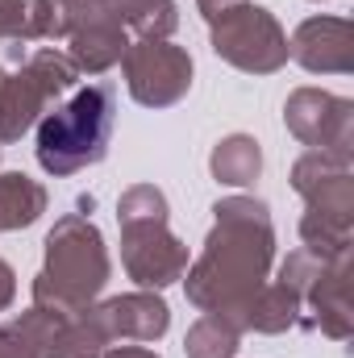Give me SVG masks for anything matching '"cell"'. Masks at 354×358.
<instances>
[{"instance_id":"obj_1","label":"cell","mask_w":354,"mask_h":358,"mask_svg":"<svg viewBox=\"0 0 354 358\" xmlns=\"http://www.w3.org/2000/svg\"><path fill=\"white\" fill-rule=\"evenodd\" d=\"M113 125V92L88 88L71 108L55 113L42 125V163L50 171H76L80 163H96L104 155Z\"/></svg>"}]
</instances>
